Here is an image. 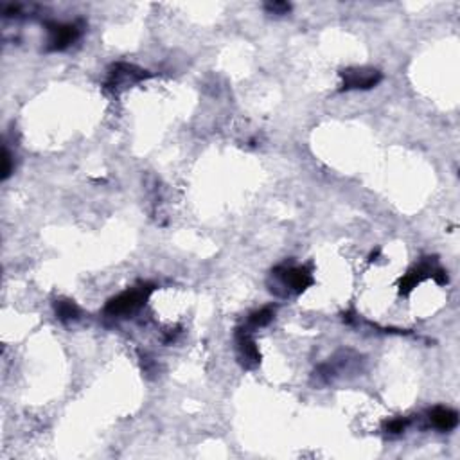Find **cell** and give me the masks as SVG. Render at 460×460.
Instances as JSON below:
<instances>
[{
    "label": "cell",
    "instance_id": "cell-1",
    "mask_svg": "<svg viewBox=\"0 0 460 460\" xmlns=\"http://www.w3.org/2000/svg\"><path fill=\"white\" fill-rule=\"evenodd\" d=\"M151 291L153 284H142V286L131 288V290L124 291L121 295L113 297L106 304V308H104V313L108 317H126V315H131V313H135L146 304V300H148Z\"/></svg>",
    "mask_w": 460,
    "mask_h": 460
},
{
    "label": "cell",
    "instance_id": "cell-2",
    "mask_svg": "<svg viewBox=\"0 0 460 460\" xmlns=\"http://www.w3.org/2000/svg\"><path fill=\"white\" fill-rule=\"evenodd\" d=\"M274 275L281 281L282 286L286 288V295L290 291L302 293V291L308 290L313 284L311 272H309L308 268H304V266L282 265L279 266V268H275Z\"/></svg>",
    "mask_w": 460,
    "mask_h": 460
},
{
    "label": "cell",
    "instance_id": "cell-3",
    "mask_svg": "<svg viewBox=\"0 0 460 460\" xmlns=\"http://www.w3.org/2000/svg\"><path fill=\"white\" fill-rule=\"evenodd\" d=\"M343 90H367L381 81V72L374 69H347L342 72Z\"/></svg>",
    "mask_w": 460,
    "mask_h": 460
},
{
    "label": "cell",
    "instance_id": "cell-4",
    "mask_svg": "<svg viewBox=\"0 0 460 460\" xmlns=\"http://www.w3.org/2000/svg\"><path fill=\"white\" fill-rule=\"evenodd\" d=\"M252 331L239 329L236 334V345H238V356L239 361L247 367V369H254L261 363V352L257 343L250 336Z\"/></svg>",
    "mask_w": 460,
    "mask_h": 460
},
{
    "label": "cell",
    "instance_id": "cell-5",
    "mask_svg": "<svg viewBox=\"0 0 460 460\" xmlns=\"http://www.w3.org/2000/svg\"><path fill=\"white\" fill-rule=\"evenodd\" d=\"M49 33H51V42L49 49L51 51H63L70 44H74L79 38V27L76 24H49Z\"/></svg>",
    "mask_w": 460,
    "mask_h": 460
},
{
    "label": "cell",
    "instance_id": "cell-6",
    "mask_svg": "<svg viewBox=\"0 0 460 460\" xmlns=\"http://www.w3.org/2000/svg\"><path fill=\"white\" fill-rule=\"evenodd\" d=\"M146 70H140L133 65H115L113 72H110V81L108 85L112 88L115 87H124L128 83L140 81L146 78Z\"/></svg>",
    "mask_w": 460,
    "mask_h": 460
},
{
    "label": "cell",
    "instance_id": "cell-7",
    "mask_svg": "<svg viewBox=\"0 0 460 460\" xmlns=\"http://www.w3.org/2000/svg\"><path fill=\"white\" fill-rule=\"evenodd\" d=\"M428 419H430V425L434 426L435 430L441 432H450L459 425V413L455 410L447 409V406H435L428 413Z\"/></svg>",
    "mask_w": 460,
    "mask_h": 460
},
{
    "label": "cell",
    "instance_id": "cell-8",
    "mask_svg": "<svg viewBox=\"0 0 460 460\" xmlns=\"http://www.w3.org/2000/svg\"><path fill=\"white\" fill-rule=\"evenodd\" d=\"M274 315H275L274 308L259 309V311L252 313V315L248 317V324H247V327H245V329L252 331V329H259V327L268 326L270 322L274 320Z\"/></svg>",
    "mask_w": 460,
    "mask_h": 460
},
{
    "label": "cell",
    "instance_id": "cell-9",
    "mask_svg": "<svg viewBox=\"0 0 460 460\" xmlns=\"http://www.w3.org/2000/svg\"><path fill=\"white\" fill-rule=\"evenodd\" d=\"M54 309H56V315L61 322L76 320L79 317V308L72 300H56Z\"/></svg>",
    "mask_w": 460,
    "mask_h": 460
},
{
    "label": "cell",
    "instance_id": "cell-10",
    "mask_svg": "<svg viewBox=\"0 0 460 460\" xmlns=\"http://www.w3.org/2000/svg\"><path fill=\"white\" fill-rule=\"evenodd\" d=\"M409 425H410V419L397 417V419H394V421H391L388 425H386V432L392 435H400V434H403L406 428H409Z\"/></svg>",
    "mask_w": 460,
    "mask_h": 460
},
{
    "label": "cell",
    "instance_id": "cell-11",
    "mask_svg": "<svg viewBox=\"0 0 460 460\" xmlns=\"http://www.w3.org/2000/svg\"><path fill=\"white\" fill-rule=\"evenodd\" d=\"M265 9L272 15H288L291 6L286 4V2H268V4L265 6Z\"/></svg>",
    "mask_w": 460,
    "mask_h": 460
},
{
    "label": "cell",
    "instance_id": "cell-12",
    "mask_svg": "<svg viewBox=\"0 0 460 460\" xmlns=\"http://www.w3.org/2000/svg\"><path fill=\"white\" fill-rule=\"evenodd\" d=\"M11 170H13V165H11V155H9L8 149L4 148V155H2V179H8L9 174H11Z\"/></svg>",
    "mask_w": 460,
    "mask_h": 460
}]
</instances>
